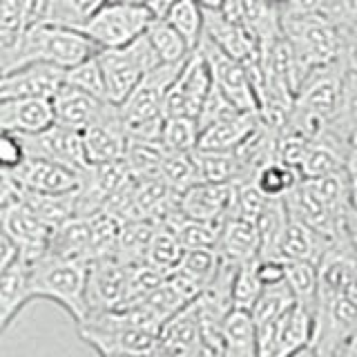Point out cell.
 <instances>
[{"label":"cell","mask_w":357,"mask_h":357,"mask_svg":"<svg viewBox=\"0 0 357 357\" xmlns=\"http://www.w3.org/2000/svg\"><path fill=\"white\" fill-rule=\"evenodd\" d=\"M279 31L284 33L295 52L301 74L353 54V36L344 33L326 16H286L279 18ZM304 81V78H301Z\"/></svg>","instance_id":"6da1fadb"},{"label":"cell","mask_w":357,"mask_h":357,"mask_svg":"<svg viewBox=\"0 0 357 357\" xmlns=\"http://www.w3.org/2000/svg\"><path fill=\"white\" fill-rule=\"evenodd\" d=\"M98 52L100 50L96 45L74 27L31 22L18 40L9 72L29 63H47L65 72L78 63L92 59Z\"/></svg>","instance_id":"7a4b0ae2"},{"label":"cell","mask_w":357,"mask_h":357,"mask_svg":"<svg viewBox=\"0 0 357 357\" xmlns=\"http://www.w3.org/2000/svg\"><path fill=\"white\" fill-rule=\"evenodd\" d=\"M29 266V295L31 299H47L59 304L76 324L87 315L85 304V261H65L52 255H43Z\"/></svg>","instance_id":"3957f363"},{"label":"cell","mask_w":357,"mask_h":357,"mask_svg":"<svg viewBox=\"0 0 357 357\" xmlns=\"http://www.w3.org/2000/svg\"><path fill=\"white\" fill-rule=\"evenodd\" d=\"M353 340H357V295L317 297L308 342L312 357H337Z\"/></svg>","instance_id":"277c9868"},{"label":"cell","mask_w":357,"mask_h":357,"mask_svg":"<svg viewBox=\"0 0 357 357\" xmlns=\"http://www.w3.org/2000/svg\"><path fill=\"white\" fill-rule=\"evenodd\" d=\"M96 59L100 65V72H103L105 92L112 105L123 103V98L132 92L134 85L141 81V76L150 72L152 67L161 65L159 56L154 54L145 33H141L132 43L123 45V47L100 50Z\"/></svg>","instance_id":"5b68a950"},{"label":"cell","mask_w":357,"mask_h":357,"mask_svg":"<svg viewBox=\"0 0 357 357\" xmlns=\"http://www.w3.org/2000/svg\"><path fill=\"white\" fill-rule=\"evenodd\" d=\"M154 20L145 5L126 3H105L100 5L83 25L76 29L85 33L98 50H114L139 38Z\"/></svg>","instance_id":"8992f818"},{"label":"cell","mask_w":357,"mask_h":357,"mask_svg":"<svg viewBox=\"0 0 357 357\" xmlns=\"http://www.w3.org/2000/svg\"><path fill=\"white\" fill-rule=\"evenodd\" d=\"M183 63H161L141 76V81L123 98V103L116 105L123 128L128 130L134 126H143V123L163 119L161 109H163L165 92L174 83L178 72H181Z\"/></svg>","instance_id":"52a82bcc"},{"label":"cell","mask_w":357,"mask_h":357,"mask_svg":"<svg viewBox=\"0 0 357 357\" xmlns=\"http://www.w3.org/2000/svg\"><path fill=\"white\" fill-rule=\"evenodd\" d=\"M212 85V78L208 72V65L197 50L185 59L181 72L174 78V83L167 87L163 98V119L183 116L195 119L199 114V107L204 103L208 89Z\"/></svg>","instance_id":"ba28073f"},{"label":"cell","mask_w":357,"mask_h":357,"mask_svg":"<svg viewBox=\"0 0 357 357\" xmlns=\"http://www.w3.org/2000/svg\"><path fill=\"white\" fill-rule=\"evenodd\" d=\"M195 50L204 56L210 78H212V85H215L237 109L255 112L257 114V103H255L252 89L248 85V78H245L243 65L239 61L230 59L228 54H223L219 47H215L204 33H201Z\"/></svg>","instance_id":"9c48e42d"},{"label":"cell","mask_w":357,"mask_h":357,"mask_svg":"<svg viewBox=\"0 0 357 357\" xmlns=\"http://www.w3.org/2000/svg\"><path fill=\"white\" fill-rule=\"evenodd\" d=\"M18 139L22 143V150H25V156L59 163L70 167L74 172H85L87 161L83 154L81 132L52 123L50 128H45L36 134H25V137Z\"/></svg>","instance_id":"30bf717a"},{"label":"cell","mask_w":357,"mask_h":357,"mask_svg":"<svg viewBox=\"0 0 357 357\" xmlns=\"http://www.w3.org/2000/svg\"><path fill=\"white\" fill-rule=\"evenodd\" d=\"M0 230L14 243L20 261L31 264L47 252V241L52 230L20 199L0 212Z\"/></svg>","instance_id":"8fae6325"},{"label":"cell","mask_w":357,"mask_h":357,"mask_svg":"<svg viewBox=\"0 0 357 357\" xmlns=\"http://www.w3.org/2000/svg\"><path fill=\"white\" fill-rule=\"evenodd\" d=\"M126 297V266L114 257L87 261L85 304L89 312H103L119 308Z\"/></svg>","instance_id":"7c38bea8"},{"label":"cell","mask_w":357,"mask_h":357,"mask_svg":"<svg viewBox=\"0 0 357 357\" xmlns=\"http://www.w3.org/2000/svg\"><path fill=\"white\" fill-rule=\"evenodd\" d=\"M81 143L87 165L121 161L123 152H126L128 134L119 116V109L112 107L105 116L81 130Z\"/></svg>","instance_id":"4fadbf2b"},{"label":"cell","mask_w":357,"mask_h":357,"mask_svg":"<svg viewBox=\"0 0 357 357\" xmlns=\"http://www.w3.org/2000/svg\"><path fill=\"white\" fill-rule=\"evenodd\" d=\"M63 85V70L47 63H29L0 76V98H52Z\"/></svg>","instance_id":"5bb4252c"},{"label":"cell","mask_w":357,"mask_h":357,"mask_svg":"<svg viewBox=\"0 0 357 357\" xmlns=\"http://www.w3.org/2000/svg\"><path fill=\"white\" fill-rule=\"evenodd\" d=\"M81 174L83 172H74L65 165L45 159H33V156H25L22 163L11 172L20 190L45 195L72 192V190L81 185Z\"/></svg>","instance_id":"9a60e30c"},{"label":"cell","mask_w":357,"mask_h":357,"mask_svg":"<svg viewBox=\"0 0 357 357\" xmlns=\"http://www.w3.org/2000/svg\"><path fill=\"white\" fill-rule=\"evenodd\" d=\"M50 100H52V112H54L56 126L70 128L76 132H81L87 126H92L94 121L105 116L112 107H116V105L105 103V100H98V98L89 96L76 87L65 85V83L56 89V94Z\"/></svg>","instance_id":"2e32d148"},{"label":"cell","mask_w":357,"mask_h":357,"mask_svg":"<svg viewBox=\"0 0 357 357\" xmlns=\"http://www.w3.org/2000/svg\"><path fill=\"white\" fill-rule=\"evenodd\" d=\"M201 346V333L195 304L190 301L172 317H167L156 331V344L152 353L165 357H188Z\"/></svg>","instance_id":"e0dca14e"},{"label":"cell","mask_w":357,"mask_h":357,"mask_svg":"<svg viewBox=\"0 0 357 357\" xmlns=\"http://www.w3.org/2000/svg\"><path fill=\"white\" fill-rule=\"evenodd\" d=\"M54 123L52 100L47 98H0V132L36 134Z\"/></svg>","instance_id":"ac0fdd59"},{"label":"cell","mask_w":357,"mask_h":357,"mask_svg":"<svg viewBox=\"0 0 357 357\" xmlns=\"http://www.w3.org/2000/svg\"><path fill=\"white\" fill-rule=\"evenodd\" d=\"M230 208V183L197 181L178 195V212L185 219L221 223Z\"/></svg>","instance_id":"d6986e66"},{"label":"cell","mask_w":357,"mask_h":357,"mask_svg":"<svg viewBox=\"0 0 357 357\" xmlns=\"http://www.w3.org/2000/svg\"><path fill=\"white\" fill-rule=\"evenodd\" d=\"M217 259L230 266H241L259 257V237L252 221L226 217L219 226V239L215 245Z\"/></svg>","instance_id":"ffe728a7"},{"label":"cell","mask_w":357,"mask_h":357,"mask_svg":"<svg viewBox=\"0 0 357 357\" xmlns=\"http://www.w3.org/2000/svg\"><path fill=\"white\" fill-rule=\"evenodd\" d=\"M284 204L288 210V217L301 221L304 226L319 232L321 237H326L331 241L337 239V226H335L331 210L304 178L284 197Z\"/></svg>","instance_id":"44dd1931"},{"label":"cell","mask_w":357,"mask_h":357,"mask_svg":"<svg viewBox=\"0 0 357 357\" xmlns=\"http://www.w3.org/2000/svg\"><path fill=\"white\" fill-rule=\"evenodd\" d=\"M204 36L228 54L234 61H245L250 54L259 50V45L252 38V33L239 22L230 20L223 11H204Z\"/></svg>","instance_id":"7402d4cb"},{"label":"cell","mask_w":357,"mask_h":357,"mask_svg":"<svg viewBox=\"0 0 357 357\" xmlns=\"http://www.w3.org/2000/svg\"><path fill=\"white\" fill-rule=\"evenodd\" d=\"M257 123H259V119H257L255 112H234V114L210 123L208 128L199 130L195 150L232 152L257 128Z\"/></svg>","instance_id":"603a6c76"},{"label":"cell","mask_w":357,"mask_h":357,"mask_svg":"<svg viewBox=\"0 0 357 357\" xmlns=\"http://www.w3.org/2000/svg\"><path fill=\"white\" fill-rule=\"evenodd\" d=\"M328 245L331 239L321 237L319 232L310 230L301 221L288 217L284 234L277 245V257L282 261H308L317 266Z\"/></svg>","instance_id":"cb8c5ba5"},{"label":"cell","mask_w":357,"mask_h":357,"mask_svg":"<svg viewBox=\"0 0 357 357\" xmlns=\"http://www.w3.org/2000/svg\"><path fill=\"white\" fill-rule=\"evenodd\" d=\"M29 301V266L16 259L0 275V337Z\"/></svg>","instance_id":"d4e9b609"},{"label":"cell","mask_w":357,"mask_h":357,"mask_svg":"<svg viewBox=\"0 0 357 357\" xmlns=\"http://www.w3.org/2000/svg\"><path fill=\"white\" fill-rule=\"evenodd\" d=\"M65 261H89V221L87 217H72L50 232L47 252Z\"/></svg>","instance_id":"484cf974"},{"label":"cell","mask_w":357,"mask_h":357,"mask_svg":"<svg viewBox=\"0 0 357 357\" xmlns=\"http://www.w3.org/2000/svg\"><path fill=\"white\" fill-rule=\"evenodd\" d=\"M20 201L25 204L33 215H36L50 230L63 226L76 215V201H78V188L72 192H59V195H45V192H25L20 190Z\"/></svg>","instance_id":"4316f807"},{"label":"cell","mask_w":357,"mask_h":357,"mask_svg":"<svg viewBox=\"0 0 357 357\" xmlns=\"http://www.w3.org/2000/svg\"><path fill=\"white\" fill-rule=\"evenodd\" d=\"M284 284L293 295L295 306L312 321L317 306V266L308 261H284Z\"/></svg>","instance_id":"83f0119b"},{"label":"cell","mask_w":357,"mask_h":357,"mask_svg":"<svg viewBox=\"0 0 357 357\" xmlns=\"http://www.w3.org/2000/svg\"><path fill=\"white\" fill-rule=\"evenodd\" d=\"M286 223H288V210L284 199H268L261 215L255 221L257 237H259V257L257 259H279L277 245L284 234Z\"/></svg>","instance_id":"f1b7e54d"},{"label":"cell","mask_w":357,"mask_h":357,"mask_svg":"<svg viewBox=\"0 0 357 357\" xmlns=\"http://www.w3.org/2000/svg\"><path fill=\"white\" fill-rule=\"evenodd\" d=\"M154 228H156L154 223L145 219L123 221L119 239H116V248H114V259L121 261L123 266L141 264L145 250H148V243L154 234Z\"/></svg>","instance_id":"f546056e"},{"label":"cell","mask_w":357,"mask_h":357,"mask_svg":"<svg viewBox=\"0 0 357 357\" xmlns=\"http://www.w3.org/2000/svg\"><path fill=\"white\" fill-rule=\"evenodd\" d=\"M165 156V150L159 141H139L128 139L126 152H123V165L128 167L132 178L159 176V167Z\"/></svg>","instance_id":"4dcf8cb0"},{"label":"cell","mask_w":357,"mask_h":357,"mask_svg":"<svg viewBox=\"0 0 357 357\" xmlns=\"http://www.w3.org/2000/svg\"><path fill=\"white\" fill-rule=\"evenodd\" d=\"M310 324L312 321L304 310L297 306L290 308L284 315L273 357H297L301 351H306L310 342Z\"/></svg>","instance_id":"1f68e13d"},{"label":"cell","mask_w":357,"mask_h":357,"mask_svg":"<svg viewBox=\"0 0 357 357\" xmlns=\"http://www.w3.org/2000/svg\"><path fill=\"white\" fill-rule=\"evenodd\" d=\"M197 181L204 183H232L241 178L239 163L232 152H206L192 150Z\"/></svg>","instance_id":"d6a6232c"},{"label":"cell","mask_w":357,"mask_h":357,"mask_svg":"<svg viewBox=\"0 0 357 357\" xmlns=\"http://www.w3.org/2000/svg\"><path fill=\"white\" fill-rule=\"evenodd\" d=\"M163 20L185 40L188 50L195 52L201 33H204V9L199 7L197 0H176L167 9Z\"/></svg>","instance_id":"836d02e7"},{"label":"cell","mask_w":357,"mask_h":357,"mask_svg":"<svg viewBox=\"0 0 357 357\" xmlns=\"http://www.w3.org/2000/svg\"><path fill=\"white\" fill-rule=\"evenodd\" d=\"M221 349L255 357V321L250 312L232 308L221 324Z\"/></svg>","instance_id":"e575fe53"},{"label":"cell","mask_w":357,"mask_h":357,"mask_svg":"<svg viewBox=\"0 0 357 357\" xmlns=\"http://www.w3.org/2000/svg\"><path fill=\"white\" fill-rule=\"evenodd\" d=\"M250 181L266 199H284L301 181V176L295 167H290L286 163L268 161L252 174Z\"/></svg>","instance_id":"d590c367"},{"label":"cell","mask_w":357,"mask_h":357,"mask_svg":"<svg viewBox=\"0 0 357 357\" xmlns=\"http://www.w3.org/2000/svg\"><path fill=\"white\" fill-rule=\"evenodd\" d=\"M87 221H89V261L103 259V257H114L123 221L105 210L89 215Z\"/></svg>","instance_id":"8d00e7d4"},{"label":"cell","mask_w":357,"mask_h":357,"mask_svg":"<svg viewBox=\"0 0 357 357\" xmlns=\"http://www.w3.org/2000/svg\"><path fill=\"white\" fill-rule=\"evenodd\" d=\"M143 33L161 63H183L192 54L188 50L185 40L163 18H154Z\"/></svg>","instance_id":"74e56055"},{"label":"cell","mask_w":357,"mask_h":357,"mask_svg":"<svg viewBox=\"0 0 357 357\" xmlns=\"http://www.w3.org/2000/svg\"><path fill=\"white\" fill-rule=\"evenodd\" d=\"M181 255H183V248H181V243H178L176 234L165 226H156L152 239L148 243V250H145L143 261L154 266L156 271L170 275L178 266V261H181Z\"/></svg>","instance_id":"f35d334b"},{"label":"cell","mask_w":357,"mask_h":357,"mask_svg":"<svg viewBox=\"0 0 357 357\" xmlns=\"http://www.w3.org/2000/svg\"><path fill=\"white\" fill-rule=\"evenodd\" d=\"M219 226L221 223L195 221V219H185L181 215L167 228L176 234V239L181 243L183 250H215L217 239H219Z\"/></svg>","instance_id":"ab89813d"},{"label":"cell","mask_w":357,"mask_h":357,"mask_svg":"<svg viewBox=\"0 0 357 357\" xmlns=\"http://www.w3.org/2000/svg\"><path fill=\"white\" fill-rule=\"evenodd\" d=\"M159 178L172 190L174 195H181L183 190L197 183V170L192 161V152H165Z\"/></svg>","instance_id":"60d3db41"},{"label":"cell","mask_w":357,"mask_h":357,"mask_svg":"<svg viewBox=\"0 0 357 357\" xmlns=\"http://www.w3.org/2000/svg\"><path fill=\"white\" fill-rule=\"evenodd\" d=\"M266 197L255 188L250 178H237L230 183V208L228 217H237L243 221H257L266 206Z\"/></svg>","instance_id":"b9f144b4"},{"label":"cell","mask_w":357,"mask_h":357,"mask_svg":"<svg viewBox=\"0 0 357 357\" xmlns=\"http://www.w3.org/2000/svg\"><path fill=\"white\" fill-rule=\"evenodd\" d=\"M63 83L70 85V87L81 89V92L94 96L98 100H105V103H109L107 92H105L103 72H100V65H98L96 56L70 67V70H65L63 72Z\"/></svg>","instance_id":"7bdbcfd3"},{"label":"cell","mask_w":357,"mask_h":357,"mask_svg":"<svg viewBox=\"0 0 357 357\" xmlns=\"http://www.w3.org/2000/svg\"><path fill=\"white\" fill-rule=\"evenodd\" d=\"M167 279L165 273L156 271L150 264H132L126 266V297H123V304H137L139 299H143L145 295H150L154 288H159Z\"/></svg>","instance_id":"ee69618b"},{"label":"cell","mask_w":357,"mask_h":357,"mask_svg":"<svg viewBox=\"0 0 357 357\" xmlns=\"http://www.w3.org/2000/svg\"><path fill=\"white\" fill-rule=\"evenodd\" d=\"M199 128L195 119L170 116L163 119L159 143L165 152H192L197 148Z\"/></svg>","instance_id":"f6af8a7d"},{"label":"cell","mask_w":357,"mask_h":357,"mask_svg":"<svg viewBox=\"0 0 357 357\" xmlns=\"http://www.w3.org/2000/svg\"><path fill=\"white\" fill-rule=\"evenodd\" d=\"M295 306L293 295L286 288V284H277V286H264L259 297L250 308V317L255 324H264L282 317L286 310H290Z\"/></svg>","instance_id":"bcb514c9"},{"label":"cell","mask_w":357,"mask_h":357,"mask_svg":"<svg viewBox=\"0 0 357 357\" xmlns=\"http://www.w3.org/2000/svg\"><path fill=\"white\" fill-rule=\"evenodd\" d=\"M261 288L264 286H261L259 279H257V273H255V261L237 266V271H234V275H232V286H230L232 308L250 312L252 304L261 293Z\"/></svg>","instance_id":"7dc6e473"},{"label":"cell","mask_w":357,"mask_h":357,"mask_svg":"<svg viewBox=\"0 0 357 357\" xmlns=\"http://www.w3.org/2000/svg\"><path fill=\"white\" fill-rule=\"evenodd\" d=\"M234 112H241V109L234 107V105L230 103V100H228L226 96H223L215 85H210L208 94H206V98H204V103H201V107H199L197 128H199V130H204V128L210 126V123L226 119V116L234 114Z\"/></svg>","instance_id":"c3c4849f"},{"label":"cell","mask_w":357,"mask_h":357,"mask_svg":"<svg viewBox=\"0 0 357 357\" xmlns=\"http://www.w3.org/2000/svg\"><path fill=\"white\" fill-rule=\"evenodd\" d=\"M25 159V150L16 134L0 132V170L14 172Z\"/></svg>","instance_id":"681fc988"},{"label":"cell","mask_w":357,"mask_h":357,"mask_svg":"<svg viewBox=\"0 0 357 357\" xmlns=\"http://www.w3.org/2000/svg\"><path fill=\"white\" fill-rule=\"evenodd\" d=\"M18 199H20V188L14 181V176H11V172L0 170V212L9 208L11 204H16Z\"/></svg>","instance_id":"f907efd6"},{"label":"cell","mask_w":357,"mask_h":357,"mask_svg":"<svg viewBox=\"0 0 357 357\" xmlns=\"http://www.w3.org/2000/svg\"><path fill=\"white\" fill-rule=\"evenodd\" d=\"M16 259H18V252L14 248V243H11L7 239V234L0 230V275H3Z\"/></svg>","instance_id":"816d5d0a"},{"label":"cell","mask_w":357,"mask_h":357,"mask_svg":"<svg viewBox=\"0 0 357 357\" xmlns=\"http://www.w3.org/2000/svg\"><path fill=\"white\" fill-rule=\"evenodd\" d=\"M174 3H176V0H150V3L145 5V7L150 9V14L154 18H163L167 14V9H170Z\"/></svg>","instance_id":"f5cc1de1"},{"label":"cell","mask_w":357,"mask_h":357,"mask_svg":"<svg viewBox=\"0 0 357 357\" xmlns=\"http://www.w3.org/2000/svg\"><path fill=\"white\" fill-rule=\"evenodd\" d=\"M197 3H199V7L204 9V11H219L226 0H197Z\"/></svg>","instance_id":"db71d44e"},{"label":"cell","mask_w":357,"mask_h":357,"mask_svg":"<svg viewBox=\"0 0 357 357\" xmlns=\"http://www.w3.org/2000/svg\"><path fill=\"white\" fill-rule=\"evenodd\" d=\"M337 357H357V340H353L346 349L337 355Z\"/></svg>","instance_id":"11a10c76"},{"label":"cell","mask_w":357,"mask_h":357,"mask_svg":"<svg viewBox=\"0 0 357 357\" xmlns=\"http://www.w3.org/2000/svg\"><path fill=\"white\" fill-rule=\"evenodd\" d=\"M215 357H252V355H241V353H232V351H226V349H219L215 353Z\"/></svg>","instance_id":"9f6ffc18"},{"label":"cell","mask_w":357,"mask_h":357,"mask_svg":"<svg viewBox=\"0 0 357 357\" xmlns=\"http://www.w3.org/2000/svg\"><path fill=\"white\" fill-rule=\"evenodd\" d=\"M107 357H150V355H107Z\"/></svg>","instance_id":"6f0895ef"},{"label":"cell","mask_w":357,"mask_h":357,"mask_svg":"<svg viewBox=\"0 0 357 357\" xmlns=\"http://www.w3.org/2000/svg\"><path fill=\"white\" fill-rule=\"evenodd\" d=\"M130 3H134V5H148L150 0H130Z\"/></svg>","instance_id":"680465c9"},{"label":"cell","mask_w":357,"mask_h":357,"mask_svg":"<svg viewBox=\"0 0 357 357\" xmlns=\"http://www.w3.org/2000/svg\"><path fill=\"white\" fill-rule=\"evenodd\" d=\"M105 3H126V0H103V5Z\"/></svg>","instance_id":"91938a15"},{"label":"cell","mask_w":357,"mask_h":357,"mask_svg":"<svg viewBox=\"0 0 357 357\" xmlns=\"http://www.w3.org/2000/svg\"><path fill=\"white\" fill-rule=\"evenodd\" d=\"M150 357H165V355H159V353H152Z\"/></svg>","instance_id":"94428289"}]
</instances>
